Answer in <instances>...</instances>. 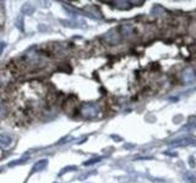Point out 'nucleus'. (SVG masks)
<instances>
[{"mask_svg": "<svg viewBox=\"0 0 196 183\" xmlns=\"http://www.w3.org/2000/svg\"><path fill=\"white\" fill-rule=\"evenodd\" d=\"M81 112H82V116L85 119H93L98 115L99 109L96 104H86L82 106Z\"/></svg>", "mask_w": 196, "mask_h": 183, "instance_id": "1", "label": "nucleus"}, {"mask_svg": "<svg viewBox=\"0 0 196 183\" xmlns=\"http://www.w3.org/2000/svg\"><path fill=\"white\" fill-rule=\"evenodd\" d=\"M120 34L124 38H133L135 36V28L130 23H125L120 26Z\"/></svg>", "mask_w": 196, "mask_h": 183, "instance_id": "2", "label": "nucleus"}, {"mask_svg": "<svg viewBox=\"0 0 196 183\" xmlns=\"http://www.w3.org/2000/svg\"><path fill=\"white\" fill-rule=\"evenodd\" d=\"M104 41L107 42V43H109V44H116L118 42H119V33L116 32V31H112V32H109V33H107L105 36H104Z\"/></svg>", "mask_w": 196, "mask_h": 183, "instance_id": "3", "label": "nucleus"}, {"mask_svg": "<svg viewBox=\"0 0 196 183\" xmlns=\"http://www.w3.org/2000/svg\"><path fill=\"white\" fill-rule=\"evenodd\" d=\"M48 166V160L47 159H42V160H39V161H37L35 165H33V167H32V173L33 172H39V171H43L46 167Z\"/></svg>", "mask_w": 196, "mask_h": 183, "instance_id": "4", "label": "nucleus"}, {"mask_svg": "<svg viewBox=\"0 0 196 183\" xmlns=\"http://www.w3.org/2000/svg\"><path fill=\"white\" fill-rule=\"evenodd\" d=\"M14 144L12 142V138L6 136V134H1L0 136V148L2 149H9L11 145Z\"/></svg>", "mask_w": 196, "mask_h": 183, "instance_id": "5", "label": "nucleus"}, {"mask_svg": "<svg viewBox=\"0 0 196 183\" xmlns=\"http://www.w3.org/2000/svg\"><path fill=\"white\" fill-rule=\"evenodd\" d=\"M21 11H22L23 14H26V15H31V14H33V11H35V7H33L31 4H25V5L22 6Z\"/></svg>", "mask_w": 196, "mask_h": 183, "instance_id": "6", "label": "nucleus"}, {"mask_svg": "<svg viewBox=\"0 0 196 183\" xmlns=\"http://www.w3.org/2000/svg\"><path fill=\"white\" fill-rule=\"evenodd\" d=\"M75 170H76V166H66V167H64V169L59 172V176H63L64 173L70 172V171H75Z\"/></svg>", "mask_w": 196, "mask_h": 183, "instance_id": "7", "label": "nucleus"}, {"mask_svg": "<svg viewBox=\"0 0 196 183\" xmlns=\"http://www.w3.org/2000/svg\"><path fill=\"white\" fill-rule=\"evenodd\" d=\"M100 160H102V158H93V159H90L88 161L84 162V165H85V166H90V165H93V164H96V162H99Z\"/></svg>", "mask_w": 196, "mask_h": 183, "instance_id": "8", "label": "nucleus"}, {"mask_svg": "<svg viewBox=\"0 0 196 183\" xmlns=\"http://www.w3.org/2000/svg\"><path fill=\"white\" fill-rule=\"evenodd\" d=\"M23 161H25V158H23V159H20V160H16V161H14V162H10V164H9V166H11V167H12V166L20 165V164H22Z\"/></svg>", "mask_w": 196, "mask_h": 183, "instance_id": "9", "label": "nucleus"}, {"mask_svg": "<svg viewBox=\"0 0 196 183\" xmlns=\"http://www.w3.org/2000/svg\"><path fill=\"white\" fill-rule=\"evenodd\" d=\"M5 112H6V110H5V106L2 105V103H0V117H2V116L5 115Z\"/></svg>", "mask_w": 196, "mask_h": 183, "instance_id": "10", "label": "nucleus"}, {"mask_svg": "<svg viewBox=\"0 0 196 183\" xmlns=\"http://www.w3.org/2000/svg\"><path fill=\"white\" fill-rule=\"evenodd\" d=\"M4 48H5V43H4V42H0V55H1L2 50H4Z\"/></svg>", "mask_w": 196, "mask_h": 183, "instance_id": "11", "label": "nucleus"}, {"mask_svg": "<svg viewBox=\"0 0 196 183\" xmlns=\"http://www.w3.org/2000/svg\"><path fill=\"white\" fill-rule=\"evenodd\" d=\"M21 25H22V20L20 18V20H18V23H17V27H18L20 29H22V26H21Z\"/></svg>", "mask_w": 196, "mask_h": 183, "instance_id": "12", "label": "nucleus"}, {"mask_svg": "<svg viewBox=\"0 0 196 183\" xmlns=\"http://www.w3.org/2000/svg\"><path fill=\"white\" fill-rule=\"evenodd\" d=\"M0 172H1V170H0Z\"/></svg>", "mask_w": 196, "mask_h": 183, "instance_id": "13", "label": "nucleus"}, {"mask_svg": "<svg viewBox=\"0 0 196 183\" xmlns=\"http://www.w3.org/2000/svg\"><path fill=\"white\" fill-rule=\"evenodd\" d=\"M54 183H56V182H54Z\"/></svg>", "mask_w": 196, "mask_h": 183, "instance_id": "14", "label": "nucleus"}]
</instances>
